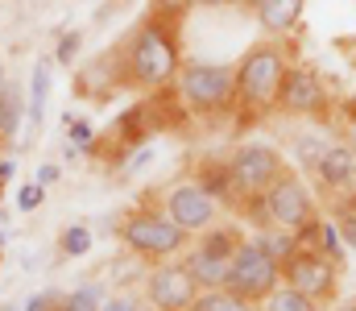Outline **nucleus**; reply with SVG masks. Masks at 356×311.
<instances>
[{"mask_svg":"<svg viewBox=\"0 0 356 311\" xmlns=\"http://www.w3.org/2000/svg\"><path fill=\"white\" fill-rule=\"evenodd\" d=\"M120 71L129 88L141 92H166L175 88L178 71H182V38H178V21L175 17H158L145 13L141 25H133L120 42Z\"/></svg>","mask_w":356,"mask_h":311,"instance_id":"f257e3e1","label":"nucleus"},{"mask_svg":"<svg viewBox=\"0 0 356 311\" xmlns=\"http://www.w3.org/2000/svg\"><path fill=\"white\" fill-rule=\"evenodd\" d=\"M286 71H290V63H286V50L277 42L249 46L245 58L236 63V104H232V112H245V120H257V116L273 112Z\"/></svg>","mask_w":356,"mask_h":311,"instance_id":"f03ea898","label":"nucleus"},{"mask_svg":"<svg viewBox=\"0 0 356 311\" xmlns=\"http://www.w3.org/2000/svg\"><path fill=\"white\" fill-rule=\"evenodd\" d=\"M116 241L137 253L141 262H170L178 253H186L191 245V232H182L166 212H154V207H133L120 216L116 224Z\"/></svg>","mask_w":356,"mask_h":311,"instance_id":"7ed1b4c3","label":"nucleus"},{"mask_svg":"<svg viewBox=\"0 0 356 311\" xmlns=\"http://www.w3.org/2000/svg\"><path fill=\"white\" fill-rule=\"evenodd\" d=\"M245 212H249L261 228H286V232H298L302 224H311V220L319 216L311 183H307L298 170H290V166L273 179V187H269L266 196L253 200Z\"/></svg>","mask_w":356,"mask_h":311,"instance_id":"20e7f679","label":"nucleus"},{"mask_svg":"<svg viewBox=\"0 0 356 311\" xmlns=\"http://www.w3.org/2000/svg\"><path fill=\"white\" fill-rule=\"evenodd\" d=\"M178 100L199 116H216V112H232L236 104V67L228 63H182L175 79Z\"/></svg>","mask_w":356,"mask_h":311,"instance_id":"39448f33","label":"nucleus"},{"mask_svg":"<svg viewBox=\"0 0 356 311\" xmlns=\"http://www.w3.org/2000/svg\"><path fill=\"white\" fill-rule=\"evenodd\" d=\"M282 170H286V158H282L277 145H269V141H245V145L228 158L236 207H249L253 200H261Z\"/></svg>","mask_w":356,"mask_h":311,"instance_id":"423d86ee","label":"nucleus"},{"mask_svg":"<svg viewBox=\"0 0 356 311\" xmlns=\"http://www.w3.org/2000/svg\"><path fill=\"white\" fill-rule=\"evenodd\" d=\"M340 270L323 249L315 245H294V253L282 262V282L298 287L302 295H311L319 308H332L336 295H340Z\"/></svg>","mask_w":356,"mask_h":311,"instance_id":"0eeeda50","label":"nucleus"},{"mask_svg":"<svg viewBox=\"0 0 356 311\" xmlns=\"http://www.w3.org/2000/svg\"><path fill=\"white\" fill-rule=\"evenodd\" d=\"M228 287H232L241 299H249L253 308H261L269 295L282 287V262H277L266 245L253 237V241H245V245L232 253V274H228Z\"/></svg>","mask_w":356,"mask_h":311,"instance_id":"6e6552de","label":"nucleus"},{"mask_svg":"<svg viewBox=\"0 0 356 311\" xmlns=\"http://www.w3.org/2000/svg\"><path fill=\"white\" fill-rule=\"evenodd\" d=\"M277 112L327 125L332 120V92H327L323 75L311 67H290L282 79V92H277Z\"/></svg>","mask_w":356,"mask_h":311,"instance_id":"1a4fd4ad","label":"nucleus"},{"mask_svg":"<svg viewBox=\"0 0 356 311\" xmlns=\"http://www.w3.org/2000/svg\"><path fill=\"white\" fill-rule=\"evenodd\" d=\"M311 179H315V187L323 191V200L332 207H340L344 200H353L356 196V150L348 141H332L323 154H319V162L311 166Z\"/></svg>","mask_w":356,"mask_h":311,"instance_id":"9d476101","label":"nucleus"},{"mask_svg":"<svg viewBox=\"0 0 356 311\" xmlns=\"http://www.w3.org/2000/svg\"><path fill=\"white\" fill-rule=\"evenodd\" d=\"M199 291L203 287L191 278V270L182 262H158L145 278V299L154 311H191Z\"/></svg>","mask_w":356,"mask_h":311,"instance_id":"9b49d317","label":"nucleus"},{"mask_svg":"<svg viewBox=\"0 0 356 311\" xmlns=\"http://www.w3.org/2000/svg\"><path fill=\"white\" fill-rule=\"evenodd\" d=\"M216 207H220V200L211 191H203L199 183H178L162 196L158 212H166L182 232H203V228L216 224Z\"/></svg>","mask_w":356,"mask_h":311,"instance_id":"f8f14e48","label":"nucleus"},{"mask_svg":"<svg viewBox=\"0 0 356 311\" xmlns=\"http://www.w3.org/2000/svg\"><path fill=\"white\" fill-rule=\"evenodd\" d=\"M302 13H307V0H257V21H261V29L269 38L294 33Z\"/></svg>","mask_w":356,"mask_h":311,"instance_id":"ddd939ff","label":"nucleus"},{"mask_svg":"<svg viewBox=\"0 0 356 311\" xmlns=\"http://www.w3.org/2000/svg\"><path fill=\"white\" fill-rule=\"evenodd\" d=\"M182 266L191 270V278L207 291V287H228V274H232V257H216V253H203V249H186L182 253Z\"/></svg>","mask_w":356,"mask_h":311,"instance_id":"4468645a","label":"nucleus"},{"mask_svg":"<svg viewBox=\"0 0 356 311\" xmlns=\"http://www.w3.org/2000/svg\"><path fill=\"white\" fill-rule=\"evenodd\" d=\"M46 96H50V58H38L33 75H29V104H25V120L42 129L46 116Z\"/></svg>","mask_w":356,"mask_h":311,"instance_id":"2eb2a0df","label":"nucleus"},{"mask_svg":"<svg viewBox=\"0 0 356 311\" xmlns=\"http://www.w3.org/2000/svg\"><path fill=\"white\" fill-rule=\"evenodd\" d=\"M245 245V232L236 228V224H224V228H203L199 232V245L195 249H203V253H216V257H232L236 249Z\"/></svg>","mask_w":356,"mask_h":311,"instance_id":"dca6fc26","label":"nucleus"},{"mask_svg":"<svg viewBox=\"0 0 356 311\" xmlns=\"http://www.w3.org/2000/svg\"><path fill=\"white\" fill-rule=\"evenodd\" d=\"M195 183H199L203 191H211L220 204H236V191H232L228 162H203V166H199V175H195Z\"/></svg>","mask_w":356,"mask_h":311,"instance_id":"f3484780","label":"nucleus"},{"mask_svg":"<svg viewBox=\"0 0 356 311\" xmlns=\"http://www.w3.org/2000/svg\"><path fill=\"white\" fill-rule=\"evenodd\" d=\"M191 311H257V308L249 299H241L232 287H207V291L195 295Z\"/></svg>","mask_w":356,"mask_h":311,"instance_id":"a211bd4d","label":"nucleus"},{"mask_svg":"<svg viewBox=\"0 0 356 311\" xmlns=\"http://www.w3.org/2000/svg\"><path fill=\"white\" fill-rule=\"evenodd\" d=\"M21 116H25L21 88H17V83H4V92H0V141H13V137H17Z\"/></svg>","mask_w":356,"mask_h":311,"instance_id":"6ab92c4d","label":"nucleus"},{"mask_svg":"<svg viewBox=\"0 0 356 311\" xmlns=\"http://www.w3.org/2000/svg\"><path fill=\"white\" fill-rule=\"evenodd\" d=\"M261 311H323L311 295H302L298 287H290V282H282L273 295H269L266 303H261Z\"/></svg>","mask_w":356,"mask_h":311,"instance_id":"aec40b11","label":"nucleus"},{"mask_svg":"<svg viewBox=\"0 0 356 311\" xmlns=\"http://www.w3.org/2000/svg\"><path fill=\"white\" fill-rule=\"evenodd\" d=\"M104 287L99 282H88V287H79V291H71V295H63L58 303H54V311H99L104 308Z\"/></svg>","mask_w":356,"mask_h":311,"instance_id":"412c9836","label":"nucleus"},{"mask_svg":"<svg viewBox=\"0 0 356 311\" xmlns=\"http://www.w3.org/2000/svg\"><path fill=\"white\" fill-rule=\"evenodd\" d=\"M58 249H63V257H83V253H91V228L88 224H67L58 232Z\"/></svg>","mask_w":356,"mask_h":311,"instance_id":"4be33fe9","label":"nucleus"},{"mask_svg":"<svg viewBox=\"0 0 356 311\" xmlns=\"http://www.w3.org/2000/svg\"><path fill=\"white\" fill-rule=\"evenodd\" d=\"M319 249H323L336 266H344V232H340L336 220H323V224H319Z\"/></svg>","mask_w":356,"mask_h":311,"instance_id":"5701e85b","label":"nucleus"},{"mask_svg":"<svg viewBox=\"0 0 356 311\" xmlns=\"http://www.w3.org/2000/svg\"><path fill=\"white\" fill-rule=\"evenodd\" d=\"M332 133L356 150V100H344L340 108H336V116H332Z\"/></svg>","mask_w":356,"mask_h":311,"instance_id":"b1692460","label":"nucleus"},{"mask_svg":"<svg viewBox=\"0 0 356 311\" xmlns=\"http://www.w3.org/2000/svg\"><path fill=\"white\" fill-rule=\"evenodd\" d=\"M63 125H67V137H71V145H79V150H91L95 145V129H91V120L83 116H63Z\"/></svg>","mask_w":356,"mask_h":311,"instance_id":"393cba45","label":"nucleus"},{"mask_svg":"<svg viewBox=\"0 0 356 311\" xmlns=\"http://www.w3.org/2000/svg\"><path fill=\"white\" fill-rule=\"evenodd\" d=\"M79 46H83V29H67V33L58 38V50H54V63H63V67H71V63L79 58Z\"/></svg>","mask_w":356,"mask_h":311,"instance_id":"a878e982","label":"nucleus"},{"mask_svg":"<svg viewBox=\"0 0 356 311\" xmlns=\"http://www.w3.org/2000/svg\"><path fill=\"white\" fill-rule=\"evenodd\" d=\"M199 0H149V13H158V17H175V21H182L191 8H195Z\"/></svg>","mask_w":356,"mask_h":311,"instance_id":"bb28decb","label":"nucleus"},{"mask_svg":"<svg viewBox=\"0 0 356 311\" xmlns=\"http://www.w3.org/2000/svg\"><path fill=\"white\" fill-rule=\"evenodd\" d=\"M42 204H46V187H42L38 179H33V183H25V187L17 191V207H21V212H38Z\"/></svg>","mask_w":356,"mask_h":311,"instance_id":"cd10ccee","label":"nucleus"},{"mask_svg":"<svg viewBox=\"0 0 356 311\" xmlns=\"http://www.w3.org/2000/svg\"><path fill=\"white\" fill-rule=\"evenodd\" d=\"M58 303V295H46V291H33L29 299H25V311H54Z\"/></svg>","mask_w":356,"mask_h":311,"instance_id":"c85d7f7f","label":"nucleus"},{"mask_svg":"<svg viewBox=\"0 0 356 311\" xmlns=\"http://www.w3.org/2000/svg\"><path fill=\"white\" fill-rule=\"evenodd\" d=\"M33 179H38V183H42V187H46V191H50V187H54V183H58V179H63V170H58V166H54V162H42V166H38V175H33Z\"/></svg>","mask_w":356,"mask_h":311,"instance_id":"c756f323","label":"nucleus"},{"mask_svg":"<svg viewBox=\"0 0 356 311\" xmlns=\"http://www.w3.org/2000/svg\"><path fill=\"white\" fill-rule=\"evenodd\" d=\"M154 162V145H141V154H133L129 158V175H137V170H145Z\"/></svg>","mask_w":356,"mask_h":311,"instance_id":"7c9ffc66","label":"nucleus"},{"mask_svg":"<svg viewBox=\"0 0 356 311\" xmlns=\"http://www.w3.org/2000/svg\"><path fill=\"white\" fill-rule=\"evenodd\" d=\"M99 311H137V299L133 295H116V299H104Z\"/></svg>","mask_w":356,"mask_h":311,"instance_id":"2f4dec72","label":"nucleus"},{"mask_svg":"<svg viewBox=\"0 0 356 311\" xmlns=\"http://www.w3.org/2000/svg\"><path fill=\"white\" fill-rule=\"evenodd\" d=\"M336 224H340V232H344V245L356 253V220H336Z\"/></svg>","mask_w":356,"mask_h":311,"instance_id":"473e14b6","label":"nucleus"},{"mask_svg":"<svg viewBox=\"0 0 356 311\" xmlns=\"http://www.w3.org/2000/svg\"><path fill=\"white\" fill-rule=\"evenodd\" d=\"M336 220H356V196H353V200H344V204L336 207Z\"/></svg>","mask_w":356,"mask_h":311,"instance_id":"72a5a7b5","label":"nucleus"},{"mask_svg":"<svg viewBox=\"0 0 356 311\" xmlns=\"http://www.w3.org/2000/svg\"><path fill=\"white\" fill-rule=\"evenodd\" d=\"M8 179H13V162H8V158H4V162H0V187H4V183H8Z\"/></svg>","mask_w":356,"mask_h":311,"instance_id":"f704fd0d","label":"nucleus"},{"mask_svg":"<svg viewBox=\"0 0 356 311\" xmlns=\"http://www.w3.org/2000/svg\"><path fill=\"white\" fill-rule=\"evenodd\" d=\"M232 4H245V8H257V0H232Z\"/></svg>","mask_w":356,"mask_h":311,"instance_id":"c9c22d12","label":"nucleus"},{"mask_svg":"<svg viewBox=\"0 0 356 311\" xmlns=\"http://www.w3.org/2000/svg\"><path fill=\"white\" fill-rule=\"evenodd\" d=\"M199 4H232V0H199Z\"/></svg>","mask_w":356,"mask_h":311,"instance_id":"e433bc0d","label":"nucleus"},{"mask_svg":"<svg viewBox=\"0 0 356 311\" xmlns=\"http://www.w3.org/2000/svg\"><path fill=\"white\" fill-rule=\"evenodd\" d=\"M4 83H8V79H4V67H0V92H4Z\"/></svg>","mask_w":356,"mask_h":311,"instance_id":"4c0bfd02","label":"nucleus"},{"mask_svg":"<svg viewBox=\"0 0 356 311\" xmlns=\"http://www.w3.org/2000/svg\"><path fill=\"white\" fill-rule=\"evenodd\" d=\"M0 311H21V308H13V303H8V308H0Z\"/></svg>","mask_w":356,"mask_h":311,"instance_id":"58836bf2","label":"nucleus"}]
</instances>
